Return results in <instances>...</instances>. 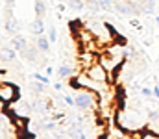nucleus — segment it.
<instances>
[{
    "label": "nucleus",
    "instance_id": "nucleus-1",
    "mask_svg": "<svg viewBox=\"0 0 159 139\" xmlns=\"http://www.w3.org/2000/svg\"><path fill=\"white\" fill-rule=\"evenodd\" d=\"M74 102L80 111H98V95L91 89H76Z\"/></svg>",
    "mask_w": 159,
    "mask_h": 139
},
{
    "label": "nucleus",
    "instance_id": "nucleus-2",
    "mask_svg": "<svg viewBox=\"0 0 159 139\" xmlns=\"http://www.w3.org/2000/svg\"><path fill=\"white\" fill-rule=\"evenodd\" d=\"M20 96V91L15 84H9V82H2L0 86V100H2V108L6 104H11V102H17Z\"/></svg>",
    "mask_w": 159,
    "mask_h": 139
},
{
    "label": "nucleus",
    "instance_id": "nucleus-3",
    "mask_svg": "<svg viewBox=\"0 0 159 139\" xmlns=\"http://www.w3.org/2000/svg\"><path fill=\"white\" fill-rule=\"evenodd\" d=\"M85 74L89 76V78H93V80H96V82H106V84H111V72L98 61V63H94V65H91L87 71H85Z\"/></svg>",
    "mask_w": 159,
    "mask_h": 139
},
{
    "label": "nucleus",
    "instance_id": "nucleus-4",
    "mask_svg": "<svg viewBox=\"0 0 159 139\" xmlns=\"http://www.w3.org/2000/svg\"><path fill=\"white\" fill-rule=\"evenodd\" d=\"M57 76H59V78H72V76H76V74H74V69H72L70 63H63V65L57 69Z\"/></svg>",
    "mask_w": 159,
    "mask_h": 139
},
{
    "label": "nucleus",
    "instance_id": "nucleus-5",
    "mask_svg": "<svg viewBox=\"0 0 159 139\" xmlns=\"http://www.w3.org/2000/svg\"><path fill=\"white\" fill-rule=\"evenodd\" d=\"M35 46L39 48V52H48L50 50V39L48 37H43V35H37V39H35Z\"/></svg>",
    "mask_w": 159,
    "mask_h": 139
},
{
    "label": "nucleus",
    "instance_id": "nucleus-6",
    "mask_svg": "<svg viewBox=\"0 0 159 139\" xmlns=\"http://www.w3.org/2000/svg\"><path fill=\"white\" fill-rule=\"evenodd\" d=\"M17 59V50L15 48H6L2 46V61H15Z\"/></svg>",
    "mask_w": 159,
    "mask_h": 139
},
{
    "label": "nucleus",
    "instance_id": "nucleus-7",
    "mask_svg": "<svg viewBox=\"0 0 159 139\" xmlns=\"http://www.w3.org/2000/svg\"><path fill=\"white\" fill-rule=\"evenodd\" d=\"M13 48H15L17 52H24V50L28 48V41H26V37L17 35V37L13 39Z\"/></svg>",
    "mask_w": 159,
    "mask_h": 139
},
{
    "label": "nucleus",
    "instance_id": "nucleus-8",
    "mask_svg": "<svg viewBox=\"0 0 159 139\" xmlns=\"http://www.w3.org/2000/svg\"><path fill=\"white\" fill-rule=\"evenodd\" d=\"M32 32L34 34H37V35H43V32H44V22H43V19H39V17H35V21L32 22Z\"/></svg>",
    "mask_w": 159,
    "mask_h": 139
},
{
    "label": "nucleus",
    "instance_id": "nucleus-9",
    "mask_svg": "<svg viewBox=\"0 0 159 139\" xmlns=\"http://www.w3.org/2000/svg\"><path fill=\"white\" fill-rule=\"evenodd\" d=\"M44 13H46V4H44V0H35V17L43 19Z\"/></svg>",
    "mask_w": 159,
    "mask_h": 139
},
{
    "label": "nucleus",
    "instance_id": "nucleus-10",
    "mask_svg": "<svg viewBox=\"0 0 159 139\" xmlns=\"http://www.w3.org/2000/svg\"><path fill=\"white\" fill-rule=\"evenodd\" d=\"M98 4H100V9H104V11H111V9H115V0H98Z\"/></svg>",
    "mask_w": 159,
    "mask_h": 139
},
{
    "label": "nucleus",
    "instance_id": "nucleus-11",
    "mask_svg": "<svg viewBox=\"0 0 159 139\" xmlns=\"http://www.w3.org/2000/svg\"><path fill=\"white\" fill-rule=\"evenodd\" d=\"M4 30H7V32H11V34H15V32L19 30V26H17V22H15V19H7V21L4 22Z\"/></svg>",
    "mask_w": 159,
    "mask_h": 139
},
{
    "label": "nucleus",
    "instance_id": "nucleus-12",
    "mask_svg": "<svg viewBox=\"0 0 159 139\" xmlns=\"http://www.w3.org/2000/svg\"><path fill=\"white\" fill-rule=\"evenodd\" d=\"M67 4H69L72 9H76V11H81V9H83V6H85V4H83V0H69Z\"/></svg>",
    "mask_w": 159,
    "mask_h": 139
},
{
    "label": "nucleus",
    "instance_id": "nucleus-13",
    "mask_svg": "<svg viewBox=\"0 0 159 139\" xmlns=\"http://www.w3.org/2000/svg\"><path fill=\"white\" fill-rule=\"evenodd\" d=\"M141 139H159V134L152 132V130H148V128H144V130H143V136H141Z\"/></svg>",
    "mask_w": 159,
    "mask_h": 139
},
{
    "label": "nucleus",
    "instance_id": "nucleus-14",
    "mask_svg": "<svg viewBox=\"0 0 159 139\" xmlns=\"http://www.w3.org/2000/svg\"><path fill=\"white\" fill-rule=\"evenodd\" d=\"M34 78H35L37 82H43V84H48V82H50V76H48V74H41V72H35Z\"/></svg>",
    "mask_w": 159,
    "mask_h": 139
},
{
    "label": "nucleus",
    "instance_id": "nucleus-15",
    "mask_svg": "<svg viewBox=\"0 0 159 139\" xmlns=\"http://www.w3.org/2000/svg\"><path fill=\"white\" fill-rule=\"evenodd\" d=\"M32 91L37 93V95H39V93H43V91H44V84H43V82H39V84H34V86H32Z\"/></svg>",
    "mask_w": 159,
    "mask_h": 139
},
{
    "label": "nucleus",
    "instance_id": "nucleus-16",
    "mask_svg": "<svg viewBox=\"0 0 159 139\" xmlns=\"http://www.w3.org/2000/svg\"><path fill=\"white\" fill-rule=\"evenodd\" d=\"M48 39H50V41H52V43H54V41H56V39H57V30H56V28H54V26H52V28H50V30H48Z\"/></svg>",
    "mask_w": 159,
    "mask_h": 139
},
{
    "label": "nucleus",
    "instance_id": "nucleus-17",
    "mask_svg": "<svg viewBox=\"0 0 159 139\" xmlns=\"http://www.w3.org/2000/svg\"><path fill=\"white\" fill-rule=\"evenodd\" d=\"M63 102H65L67 106H76V102H74V96H70V95H65V96H63Z\"/></svg>",
    "mask_w": 159,
    "mask_h": 139
},
{
    "label": "nucleus",
    "instance_id": "nucleus-18",
    "mask_svg": "<svg viewBox=\"0 0 159 139\" xmlns=\"http://www.w3.org/2000/svg\"><path fill=\"white\" fill-rule=\"evenodd\" d=\"M141 93H143L144 96H148V98L154 96V89H148V87H141Z\"/></svg>",
    "mask_w": 159,
    "mask_h": 139
},
{
    "label": "nucleus",
    "instance_id": "nucleus-19",
    "mask_svg": "<svg viewBox=\"0 0 159 139\" xmlns=\"http://www.w3.org/2000/svg\"><path fill=\"white\" fill-rule=\"evenodd\" d=\"M131 26H133L135 30H141V22H139V21H131Z\"/></svg>",
    "mask_w": 159,
    "mask_h": 139
},
{
    "label": "nucleus",
    "instance_id": "nucleus-20",
    "mask_svg": "<svg viewBox=\"0 0 159 139\" xmlns=\"http://www.w3.org/2000/svg\"><path fill=\"white\" fill-rule=\"evenodd\" d=\"M154 96H156V98H157V100H159V87H157V86L154 87Z\"/></svg>",
    "mask_w": 159,
    "mask_h": 139
},
{
    "label": "nucleus",
    "instance_id": "nucleus-21",
    "mask_svg": "<svg viewBox=\"0 0 159 139\" xmlns=\"http://www.w3.org/2000/svg\"><path fill=\"white\" fill-rule=\"evenodd\" d=\"M54 87H56L57 91H61V89H63V84H54Z\"/></svg>",
    "mask_w": 159,
    "mask_h": 139
},
{
    "label": "nucleus",
    "instance_id": "nucleus-22",
    "mask_svg": "<svg viewBox=\"0 0 159 139\" xmlns=\"http://www.w3.org/2000/svg\"><path fill=\"white\" fill-rule=\"evenodd\" d=\"M6 4H7V7H13V4H15V0H6Z\"/></svg>",
    "mask_w": 159,
    "mask_h": 139
},
{
    "label": "nucleus",
    "instance_id": "nucleus-23",
    "mask_svg": "<svg viewBox=\"0 0 159 139\" xmlns=\"http://www.w3.org/2000/svg\"><path fill=\"white\" fill-rule=\"evenodd\" d=\"M78 139H85V134L81 132V128H80V134H78Z\"/></svg>",
    "mask_w": 159,
    "mask_h": 139
},
{
    "label": "nucleus",
    "instance_id": "nucleus-24",
    "mask_svg": "<svg viewBox=\"0 0 159 139\" xmlns=\"http://www.w3.org/2000/svg\"><path fill=\"white\" fill-rule=\"evenodd\" d=\"M156 22H159V15H157V17H156Z\"/></svg>",
    "mask_w": 159,
    "mask_h": 139
},
{
    "label": "nucleus",
    "instance_id": "nucleus-25",
    "mask_svg": "<svg viewBox=\"0 0 159 139\" xmlns=\"http://www.w3.org/2000/svg\"><path fill=\"white\" fill-rule=\"evenodd\" d=\"M61 2H69V0H61Z\"/></svg>",
    "mask_w": 159,
    "mask_h": 139
}]
</instances>
